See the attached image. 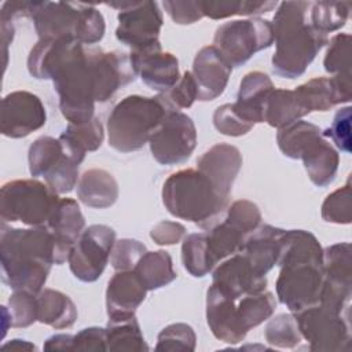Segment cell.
<instances>
[{
    "label": "cell",
    "mask_w": 352,
    "mask_h": 352,
    "mask_svg": "<svg viewBox=\"0 0 352 352\" xmlns=\"http://www.w3.org/2000/svg\"><path fill=\"white\" fill-rule=\"evenodd\" d=\"M0 261L7 286L37 294L55 264L54 238L47 227L12 228L1 223Z\"/></svg>",
    "instance_id": "obj_1"
},
{
    "label": "cell",
    "mask_w": 352,
    "mask_h": 352,
    "mask_svg": "<svg viewBox=\"0 0 352 352\" xmlns=\"http://www.w3.org/2000/svg\"><path fill=\"white\" fill-rule=\"evenodd\" d=\"M276 297L292 314L319 301L323 286V248L305 230H286L285 248L278 261Z\"/></svg>",
    "instance_id": "obj_2"
},
{
    "label": "cell",
    "mask_w": 352,
    "mask_h": 352,
    "mask_svg": "<svg viewBox=\"0 0 352 352\" xmlns=\"http://www.w3.org/2000/svg\"><path fill=\"white\" fill-rule=\"evenodd\" d=\"M308 1H282L276 7L272 29L275 52L272 72L283 78L302 76L318 52L329 43L327 34L309 22Z\"/></svg>",
    "instance_id": "obj_3"
},
{
    "label": "cell",
    "mask_w": 352,
    "mask_h": 352,
    "mask_svg": "<svg viewBox=\"0 0 352 352\" xmlns=\"http://www.w3.org/2000/svg\"><path fill=\"white\" fill-rule=\"evenodd\" d=\"M228 201L230 198L223 197L198 169L177 170L162 186V202L166 210L204 230H209L220 220L228 208Z\"/></svg>",
    "instance_id": "obj_4"
},
{
    "label": "cell",
    "mask_w": 352,
    "mask_h": 352,
    "mask_svg": "<svg viewBox=\"0 0 352 352\" xmlns=\"http://www.w3.org/2000/svg\"><path fill=\"white\" fill-rule=\"evenodd\" d=\"M172 110L176 109L164 94L125 96L113 107L107 118L109 146L120 153L140 150Z\"/></svg>",
    "instance_id": "obj_5"
},
{
    "label": "cell",
    "mask_w": 352,
    "mask_h": 352,
    "mask_svg": "<svg viewBox=\"0 0 352 352\" xmlns=\"http://www.w3.org/2000/svg\"><path fill=\"white\" fill-rule=\"evenodd\" d=\"M276 143L285 157L302 160L308 177L315 186L326 187L336 179L340 155L318 125L297 120L278 131Z\"/></svg>",
    "instance_id": "obj_6"
},
{
    "label": "cell",
    "mask_w": 352,
    "mask_h": 352,
    "mask_svg": "<svg viewBox=\"0 0 352 352\" xmlns=\"http://www.w3.org/2000/svg\"><path fill=\"white\" fill-rule=\"evenodd\" d=\"M59 201L58 192L36 179L7 182L0 190L1 223L45 227Z\"/></svg>",
    "instance_id": "obj_7"
},
{
    "label": "cell",
    "mask_w": 352,
    "mask_h": 352,
    "mask_svg": "<svg viewBox=\"0 0 352 352\" xmlns=\"http://www.w3.org/2000/svg\"><path fill=\"white\" fill-rule=\"evenodd\" d=\"M351 308L340 309L320 301L293 314L301 337L311 351L338 352L349 349Z\"/></svg>",
    "instance_id": "obj_8"
},
{
    "label": "cell",
    "mask_w": 352,
    "mask_h": 352,
    "mask_svg": "<svg viewBox=\"0 0 352 352\" xmlns=\"http://www.w3.org/2000/svg\"><path fill=\"white\" fill-rule=\"evenodd\" d=\"M274 44L272 23L263 18L235 19L220 25L213 37V47L231 67L246 63L256 52Z\"/></svg>",
    "instance_id": "obj_9"
},
{
    "label": "cell",
    "mask_w": 352,
    "mask_h": 352,
    "mask_svg": "<svg viewBox=\"0 0 352 352\" xmlns=\"http://www.w3.org/2000/svg\"><path fill=\"white\" fill-rule=\"evenodd\" d=\"M29 172L33 177H44L45 183L58 194L70 192L78 183L80 161L74 158L52 136H40L28 151Z\"/></svg>",
    "instance_id": "obj_10"
},
{
    "label": "cell",
    "mask_w": 352,
    "mask_h": 352,
    "mask_svg": "<svg viewBox=\"0 0 352 352\" xmlns=\"http://www.w3.org/2000/svg\"><path fill=\"white\" fill-rule=\"evenodd\" d=\"M261 223V212L256 204L248 199L232 202L224 213V219L206 231L208 245L216 263L241 252L246 236Z\"/></svg>",
    "instance_id": "obj_11"
},
{
    "label": "cell",
    "mask_w": 352,
    "mask_h": 352,
    "mask_svg": "<svg viewBox=\"0 0 352 352\" xmlns=\"http://www.w3.org/2000/svg\"><path fill=\"white\" fill-rule=\"evenodd\" d=\"M117 8L118 26L116 37L132 51H140L160 44L162 12L157 1H121L107 3Z\"/></svg>",
    "instance_id": "obj_12"
},
{
    "label": "cell",
    "mask_w": 352,
    "mask_h": 352,
    "mask_svg": "<svg viewBox=\"0 0 352 352\" xmlns=\"http://www.w3.org/2000/svg\"><path fill=\"white\" fill-rule=\"evenodd\" d=\"M153 158L161 165L186 162L197 146V128L191 117L180 110L166 114L148 140Z\"/></svg>",
    "instance_id": "obj_13"
},
{
    "label": "cell",
    "mask_w": 352,
    "mask_h": 352,
    "mask_svg": "<svg viewBox=\"0 0 352 352\" xmlns=\"http://www.w3.org/2000/svg\"><path fill=\"white\" fill-rule=\"evenodd\" d=\"M114 243L116 231L111 227L92 224L85 228L67 257L73 275L82 282L99 279L110 260Z\"/></svg>",
    "instance_id": "obj_14"
},
{
    "label": "cell",
    "mask_w": 352,
    "mask_h": 352,
    "mask_svg": "<svg viewBox=\"0 0 352 352\" xmlns=\"http://www.w3.org/2000/svg\"><path fill=\"white\" fill-rule=\"evenodd\" d=\"M47 111L41 99L29 91H14L1 100L0 131L11 139H21L45 125Z\"/></svg>",
    "instance_id": "obj_15"
},
{
    "label": "cell",
    "mask_w": 352,
    "mask_h": 352,
    "mask_svg": "<svg viewBox=\"0 0 352 352\" xmlns=\"http://www.w3.org/2000/svg\"><path fill=\"white\" fill-rule=\"evenodd\" d=\"M89 65L95 84L96 102H107L124 85L135 81L136 69L129 54L120 51L88 50Z\"/></svg>",
    "instance_id": "obj_16"
},
{
    "label": "cell",
    "mask_w": 352,
    "mask_h": 352,
    "mask_svg": "<svg viewBox=\"0 0 352 352\" xmlns=\"http://www.w3.org/2000/svg\"><path fill=\"white\" fill-rule=\"evenodd\" d=\"M294 96L305 111H326L340 103H348L352 98L351 76L315 77L293 89Z\"/></svg>",
    "instance_id": "obj_17"
},
{
    "label": "cell",
    "mask_w": 352,
    "mask_h": 352,
    "mask_svg": "<svg viewBox=\"0 0 352 352\" xmlns=\"http://www.w3.org/2000/svg\"><path fill=\"white\" fill-rule=\"evenodd\" d=\"M129 56L142 81L160 94L168 92L180 78L177 58L170 52H164L161 44L131 51Z\"/></svg>",
    "instance_id": "obj_18"
},
{
    "label": "cell",
    "mask_w": 352,
    "mask_h": 352,
    "mask_svg": "<svg viewBox=\"0 0 352 352\" xmlns=\"http://www.w3.org/2000/svg\"><path fill=\"white\" fill-rule=\"evenodd\" d=\"M236 300L214 285H210L206 292L208 326L217 340L227 344H238L248 334L236 312Z\"/></svg>",
    "instance_id": "obj_19"
},
{
    "label": "cell",
    "mask_w": 352,
    "mask_h": 352,
    "mask_svg": "<svg viewBox=\"0 0 352 352\" xmlns=\"http://www.w3.org/2000/svg\"><path fill=\"white\" fill-rule=\"evenodd\" d=\"M45 227L55 242V264L60 265L67 260L70 249L85 230V219L77 201L59 198Z\"/></svg>",
    "instance_id": "obj_20"
},
{
    "label": "cell",
    "mask_w": 352,
    "mask_h": 352,
    "mask_svg": "<svg viewBox=\"0 0 352 352\" xmlns=\"http://www.w3.org/2000/svg\"><path fill=\"white\" fill-rule=\"evenodd\" d=\"M212 285L219 287L226 294L239 298L245 294L265 290L267 276L258 275L248 258L238 252L214 268Z\"/></svg>",
    "instance_id": "obj_21"
},
{
    "label": "cell",
    "mask_w": 352,
    "mask_h": 352,
    "mask_svg": "<svg viewBox=\"0 0 352 352\" xmlns=\"http://www.w3.org/2000/svg\"><path fill=\"white\" fill-rule=\"evenodd\" d=\"M242 168L241 151L228 143H217L197 160V169L212 182L214 188L230 198L234 182Z\"/></svg>",
    "instance_id": "obj_22"
},
{
    "label": "cell",
    "mask_w": 352,
    "mask_h": 352,
    "mask_svg": "<svg viewBox=\"0 0 352 352\" xmlns=\"http://www.w3.org/2000/svg\"><path fill=\"white\" fill-rule=\"evenodd\" d=\"M231 72V65L213 45L201 48L194 58L191 72L198 88V100L219 98L228 84Z\"/></svg>",
    "instance_id": "obj_23"
},
{
    "label": "cell",
    "mask_w": 352,
    "mask_h": 352,
    "mask_svg": "<svg viewBox=\"0 0 352 352\" xmlns=\"http://www.w3.org/2000/svg\"><path fill=\"white\" fill-rule=\"evenodd\" d=\"M285 239L286 230L263 224L246 236L241 253L258 275L265 276L274 265H278L285 248Z\"/></svg>",
    "instance_id": "obj_24"
},
{
    "label": "cell",
    "mask_w": 352,
    "mask_h": 352,
    "mask_svg": "<svg viewBox=\"0 0 352 352\" xmlns=\"http://www.w3.org/2000/svg\"><path fill=\"white\" fill-rule=\"evenodd\" d=\"M147 289L133 270L117 271L106 289V309L109 319L128 318L135 315L144 301Z\"/></svg>",
    "instance_id": "obj_25"
},
{
    "label": "cell",
    "mask_w": 352,
    "mask_h": 352,
    "mask_svg": "<svg viewBox=\"0 0 352 352\" xmlns=\"http://www.w3.org/2000/svg\"><path fill=\"white\" fill-rule=\"evenodd\" d=\"M81 3L41 1L32 16L38 38L74 37Z\"/></svg>",
    "instance_id": "obj_26"
},
{
    "label": "cell",
    "mask_w": 352,
    "mask_h": 352,
    "mask_svg": "<svg viewBox=\"0 0 352 352\" xmlns=\"http://www.w3.org/2000/svg\"><path fill=\"white\" fill-rule=\"evenodd\" d=\"M275 89L271 78L258 70L249 72L239 84L236 102L232 103L234 110L248 122H264L265 103Z\"/></svg>",
    "instance_id": "obj_27"
},
{
    "label": "cell",
    "mask_w": 352,
    "mask_h": 352,
    "mask_svg": "<svg viewBox=\"0 0 352 352\" xmlns=\"http://www.w3.org/2000/svg\"><path fill=\"white\" fill-rule=\"evenodd\" d=\"M78 199L89 208L104 209L118 198V183L114 176L99 168L85 170L77 183Z\"/></svg>",
    "instance_id": "obj_28"
},
{
    "label": "cell",
    "mask_w": 352,
    "mask_h": 352,
    "mask_svg": "<svg viewBox=\"0 0 352 352\" xmlns=\"http://www.w3.org/2000/svg\"><path fill=\"white\" fill-rule=\"evenodd\" d=\"M37 320L54 329H69L77 320V308L73 300L54 289L37 293Z\"/></svg>",
    "instance_id": "obj_29"
},
{
    "label": "cell",
    "mask_w": 352,
    "mask_h": 352,
    "mask_svg": "<svg viewBox=\"0 0 352 352\" xmlns=\"http://www.w3.org/2000/svg\"><path fill=\"white\" fill-rule=\"evenodd\" d=\"M58 139L73 157L82 162L88 151H95L102 146L104 131L99 118L94 117L80 124L69 122Z\"/></svg>",
    "instance_id": "obj_30"
},
{
    "label": "cell",
    "mask_w": 352,
    "mask_h": 352,
    "mask_svg": "<svg viewBox=\"0 0 352 352\" xmlns=\"http://www.w3.org/2000/svg\"><path fill=\"white\" fill-rule=\"evenodd\" d=\"M323 283L352 292L351 243L340 242L323 249Z\"/></svg>",
    "instance_id": "obj_31"
},
{
    "label": "cell",
    "mask_w": 352,
    "mask_h": 352,
    "mask_svg": "<svg viewBox=\"0 0 352 352\" xmlns=\"http://www.w3.org/2000/svg\"><path fill=\"white\" fill-rule=\"evenodd\" d=\"M133 271L138 274L147 290L161 289L176 279L172 257L165 250L146 252L136 263Z\"/></svg>",
    "instance_id": "obj_32"
},
{
    "label": "cell",
    "mask_w": 352,
    "mask_h": 352,
    "mask_svg": "<svg viewBox=\"0 0 352 352\" xmlns=\"http://www.w3.org/2000/svg\"><path fill=\"white\" fill-rule=\"evenodd\" d=\"M107 351H148L139 322L135 315L128 318L109 319L106 326Z\"/></svg>",
    "instance_id": "obj_33"
},
{
    "label": "cell",
    "mask_w": 352,
    "mask_h": 352,
    "mask_svg": "<svg viewBox=\"0 0 352 352\" xmlns=\"http://www.w3.org/2000/svg\"><path fill=\"white\" fill-rule=\"evenodd\" d=\"M304 116L307 114L298 104L293 89H274L264 109V122L278 129L302 118Z\"/></svg>",
    "instance_id": "obj_34"
},
{
    "label": "cell",
    "mask_w": 352,
    "mask_h": 352,
    "mask_svg": "<svg viewBox=\"0 0 352 352\" xmlns=\"http://www.w3.org/2000/svg\"><path fill=\"white\" fill-rule=\"evenodd\" d=\"M182 261L187 272L195 278L208 275L217 264L210 253L206 232H195L183 238Z\"/></svg>",
    "instance_id": "obj_35"
},
{
    "label": "cell",
    "mask_w": 352,
    "mask_h": 352,
    "mask_svg": "<svg viewBox=\"0 0 352 352\" xmlns=\"http://www.w3.org/2000/svg\"><path fill=\"white\" fill-rule=\"evenodd\" d=\"M275 308L276 300L268 290L245 294L236 300L239 320L248 331L270 319L275 312Z\"/></svg>",
    "instance_id": "obj_36"
},
{
    "label": "cell",
    "mask_w": 352,
    "mask_h": 352,
    "mask_svg": "<svg viewBox=\"0 0 352 352\" xmlns=\"http://www.w3.org/2000/svg\"><path fill=\"white\" fill-rule=\"evenodd\" d=\"M204 16L210 19H224L235 15H260L278 7L276 1H246V0H209L201 1Z\"/></svg>",
    "instance_id": "obj_37"
},
{
    "label": "cell",
    "mask_w": 352,
    "mask_h": 352,
    "mask_svg": "<svg viewBox=\"0 0 352 352\" xmlns=\"http://www.w3.org/2000/svg\"><path fill=\"white\" fill-rule=\"evenodd\" d=\"M351 11L349 1H316L309 7V22L319 32L327 34L341 29Z\"/></svg>",
    "instance_id": "obj_38"
},
{
    "label": "cell",
    "mask_w": 352,
    "mask_h": 352,
    "mask_svg": "<svg viewBox=\"0 0 352 352\" xmlns=\"http://www.w3.org/2000/svg\"><path fill=\"white\" fill-rule=\"evenodd\" d=\"M265 341L276 348H294L301 342L297 320L292 314H280L271 319L264 331Z\"/></svg>",
    "instance_id": "obj_39"
},
{
    "label": "cell",
    "mask_w": 352,
    "mask_h": 352,
    "mask_svg": "<svg viewBox=\"0 0 352 352\" xmlns=\"http://www.w3.org/2000/svg\"><path fill=\"white\" fill-rule=\"evenodd\" d=\"M6 311L11 327H29L37 320V294L14 290L8 298V308L6 307Z\"/></svg>",
    "instance_id": "obj_40"
},
{
    "label": "cell",
    "mask_w": 352,
    "mask_h": 352,
    "mask_svg": "<svg viewBox=\"0 0 352 352\" xmlns=\"http://www.w3.org/2000/svg\"><path fill=\"white\" fill-rule=\"evenodd\" d=\"M197 336L187 323H172L161 330L157 338L155 351L166 352H191L195 349Z\"/></svg>",
    "instance_id": "obj_41"
},
{
    "label": "cell",
    "mask_w": 352,
    "mask_h": 352,
    "mask_svg": "<svg viewBox=\"0 0 352 352\" xmlns=\"http://www.w3.org/2000/svg\"><path fill=\"white\" fill-rule=\"evenodd\" d=\"M104 30L106 25L102 12L94 4L81 3L74 38L82 45L96 44L103 38Z\"/></svg>",
    "instance_id": "obj_42"
},
{
    "label": "cell",
    "mask_w": 352,
    "mask_h": 352,
    "mask_svg": "<svg viewBox=\"0 0 352 352\" xmlns=\"http://www.w3.org/2000/svg\"><path fill=\"white\" fill-rule=\"evenodd\" d=\"M323 66L334 76H351V34L338 33L330 40Z\"/></svg>",
    "instance_id": "obj_43"
},
{
    "label": "cell",
    "mask_w": 352,
    "mask_h": 352,
    "mask_svg": "<svg viewBox=\"0 0 352 352\" xmlns=\"http://www.w3.org/2000/svg\"><path fill=\"white\" fill-rule=\"evenodd\" d=\"M322 219L327 223L349 224L352 219L351 184H346L326 197L322 204Z\"/></svg>",
    "instance_id": "obj_44"
},
{
    "label": "cell",
    "mask_w": 352,
    "mask_h": 352,
    "mask_svg": "<svg viewBox=\"0 0 352 352\" xmlns=\"http://www.w3.org/2000/svg\"><path fill=\"white\" fill-rule=\"evenodd\" d=\"M146 252V246L138 239L124 238L116 241L110 256V264L116 271L133 270Z\"/></svg>",
    "instance_id": "obj_45"
},
{
    "label": "cell",
    "mask_w": 352,
    "mask_h": 352,
    "mask_svg": "<svg viewBox=\"0 0 352 352\" xmlns=\"http://www.w3.org/2000/svg\"><path fill=\"white\" fill-rule=\"evenodd\" d=\"M214 128L227 136H242L246 135L254 125L245 121L235 110L232 103L219 106L213 113Z\"/></svg>",
    "instance_id": "obj_46"
},
{
    "label": "cell",
    "mask_w": 352,
    "mask_h": 352,
    "mask_svg": "<svg viewBox=\"0 0 352 352\" xmlns=\"http://www.w3.org/2000/svg\"><path fill=\"white\" fill-rule=\"evenodd\" d=\"M170 106L176 110L188 109L198 99V88L191 72H184L179 81L164 94Z\"/></svg>",
    "instance_id": "obj_47"
},
{
    "label": "cell",
    "mask_w": 352,
    "mask_h": 352,
    "mask_svg": "<svg viewBox=\"0 0 352 352\" xmlns=\"http://www.w3.org/2000/svg\"><path fill=\"white\" fill-rule=\"evenodd\" d=\"M351 106H345L342 109H340L334 118L331 125L322 131L324 138H330L333 140V143L337 146V148H340L344 153H351Z\"/></svg>",
    "instance_id": "obj_48"
},
{
    "label": "cell",
    "mask_w": 352,
    "mask_h": 352,
    "mask_svg": "<svg viewBox=\"0 0 352 352\" xmlns=\"http://www.w3.org/2000/svg\"><path fill=\"white\" fill-rule=\"evenodd\" d=\"M162 6L172 21L179 25H191L204 18L201 1L165 0Z\"/></svg>",
    "instance_id": "obj_49"
},
{
    "label": "cell",
    "mask_w": 352,
    "mask_h": 352,
    "mask_svg": "<svg viewBox=\"0 0 352 352\" xmlns=\"http://www.w3.org/2000/svg\"><path fill=\"white\" fill-rule=\"evenodd\" d=\"M73 351L104 352L107 351L106 327L91 326L73 336Z\"/></svg>",
    "instance_id": "obj_50"
},
{
    "label": "cell",
    "mask_w": 352,
    "mask_h": 352,
    "mask_svg": "<svg viewBox=\"0 0 352 352\" xmlns=\"http://www.w3.org/2000/svg\"><path fill=\"white\" fill-rule=\"evenodd\" d=\"M186 235V227L177 221L162 220L157 223L151 231L150 236L157 245H176Z\"/></svg>",
    "instance_id": "obj_51"
},
{
    "label": "cell",
    "mask_w": 352,
    "mask_h": 352,
    "mask_svg": "<svg viewBox=\"0 0 352 352\" xmlns=\"http://www.w3.org/2000/svg\"><path fill=\"white\" fill-rule=\"evenodd\" d=\"M41 1H6L1 6L0 18L14 19L15 16H33Z\"/></svg>",
    "instance_id": "obj_52"
},
{
    "label": "cell",
    "mask_w": 352,
    "mask_h": 352,
    "mask_svg": "<svg viewBox=\"0 0 352 352\" xmlns=\"http://www.w3.org/2000/svg\"><path fill=\"white\" fill-rule=\"evenodd\" d=\"M45 351H73V336L72 334H54L44 342Z\"/></svg>",
    "instance_id": "obj_53"
},
{
    "label": "cell",
    "mask_w": 352,
    "mask_h": 352,
    "mask_svg": "<svg viewBox=\"0 0 352 352\" xmlns=\"http://www.w3.org/2000/svg\"><path fill=\"white\" fill-rule=\"evenodd\" d=\"M0 22H1V38H3V44H4V55H6L4 66H6L7 65V48L11 44V41H12L15 29H14V25H12L11 19L0 18Z\"/></svg>",
    "instance_id": "obj_54"
},
{
    "label": "cell",
    "mask_w": 352,
    "mask_h": 352,
    "mask_svg": "<svg viewBox=\"0 0 352 352\" xmlns=\"http://www.w3.org/2000/svg\"><path fill=\"white\" fill-rule=\"evenodd\" d=\"M1 349H12V351H33L36 349L34 344L26 341V340H21V338H14L10 342H6L1 345Z\"/></svg>",
    "instance_id": "obj_55"
}]
</instances>
